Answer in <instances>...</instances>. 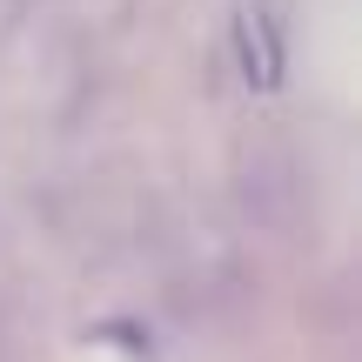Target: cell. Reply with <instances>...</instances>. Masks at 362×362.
Here are the masks:
<instances>
[{
	"mask_svg": "<svg viewBox=\"0 0 362 362\" xmlns=\"http://www.w3.org/2000/svg\"><path fill=\"white\" fill-rule=\"evenodd\" d=\"M235 47H242L248 88H275V74H282V47H275V27H269L262 7H242V21H235Z\"/></svg>",
	"mask_w": 362,
	"mask_h": 362,
	"instance_id": "1",
	"label": "cell"
}]
</instances>
